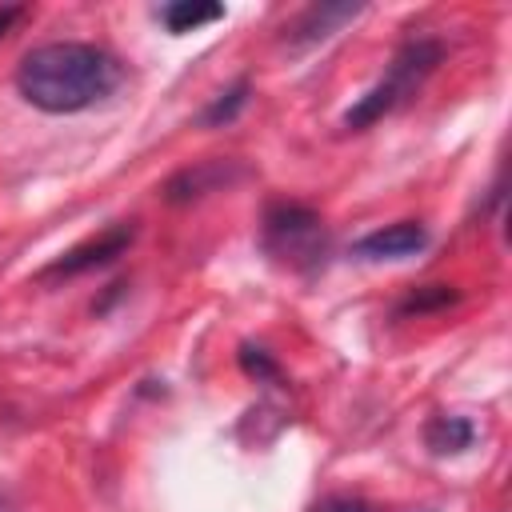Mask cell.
Masks as SVG:
<instances>
[{
    "label": "cell",
    "instance_id": "obj_1",
    "mask_svg": "<svg viewBox=\"0 0 512 512\" xmlns=\"http://www.w3.org/2000/svg\"><path fill=\"white\" fill-rule=\"evenodd\" d=\"M124 80V68L112 52L96 44H76V40H56L24 52L16 64V88L20 96L52 116L64 112H84L100 100H108Z\"/></svg>",
    "mask_w": 512,
    "mask_h": 512
},
{
    "label": "cell",
    "instance_id": "obj_2",
    "mask_svg": "<svg viewBox=\"0 0 512 512\" xmlns=\"http://www.w3.org/2000/svg\"><path fill=\"white\" fill-rule=\"evenodd\" d=\"M440 56H444V48H440L436 40H408V44L392 56L384 80L372 84V88L344 112V128H348V132H360V128H368V124H376L380 116H388L392 108H400V104H404L408 96H416V88L436 72Z\"/></svg>",
    "mask_w": 512,
    "mask_h": 512
},
{
    "label": "cell",
    "instance_id": "obj_3",
    "mask_svg": "<svg viewBox=\"0 0 512 512\" xmlns=\"http://www.w3.org/2000/svg\"><path fill=\"white\" fill-rule=\"evenodd\" d=\"M264 248L292 268H312L324 256V220L304 204H272L264 216Z\"/></svg>",
    "mask_w": 512,
    "mask_h": 512
},
{
    "label": "cell",
    "instance_id": "obj_4",
    "mask_svg": "<svg viewBox=\"0 0 512 512\" xmlns=\"http://www.w3.org/2000/svg\"><path fill=\"white\" fill-rule=\"evenodd\" d=\"M128 244H132V228H128V224H112L108 232H100V236L76 244L72 252H64L60 260H52L40 276H44V280H56V276H80V272H88V268H100V264L116 260Z\"/></svg>",
    "mask_w": 512,
    "mask_h": 512
},
{
    "label": "cell",
    "instance_id": "obj_5",
    "mask_svg": "<svg viewBox=\"0 0 512 512\" xmlns=\"http://www.w3.org/2000/svg\"><path fill=\"white\" fill-rule=\"evenodd\" d=\"M428 244V228L416 224V220H400V224H388V228H376L368 236H360L352 244L356 256L364 260H400V256H412Z\"/></svg>",
    "mask_w": 512,
    "mask_h": 512
},
{
    "label": "cell",
    "instance_id": "obj_6",
    "mask_svg": "<svg viewBox=\"0 0 512 512\" xmlns=\"http://www.w3.org/2000/svg\"><path fill=\"white\" fill-rule=\"evenodd\" d=\"M240 176H244V172H240V168H232L228 160H208V164H196V168L176 172V176L168 180L164 196H168L172 204H184V200H196V196H204V192L228 188V184H232V180H240Z\"/></svg>",
    "mask_w": 512,
    "mask_h": 512
},
{
    "label": "cell",
    "instance_id": "obj_7",
    "mask_svg": "<svg viewBox=\"0 0 512 512\" xmlns=\"http://www.w3.org/2000/svg\"><path fill=\"white\" fill-rule=\"evenodd\" d=\"M352 16H360V4H312L296 28H292V44H316V40H328L340 24H348Z\"/></svg>",
    "mask_w": 512,
    "mask_h": 512
},
{
    "label": "cell",
    "instance_id": "obj_8",
    "mask_svg": "<svg viewBox=\"0 0 512 512\" xmlns=\"http://www.w3.org/2000/svg\"><path fill=\"white\" fill-rule=\"evenodd\" d=\"M220 16H224V8L220 4H204V0H176V4L160 8V20L168 24V32H196L200 24H212Z\"/></svg>",
    "mask_w": 512,
    "mask_h": 512
},
{
    "label": "cell",
    "instance_id": "obj_9",
    "mask_svg": "<svg viewBox=\"0 0 512 512\" xmlns=\"http://www.w3.org/2000/svg\"><path fill=\"white\" fill-rule=\"evenodd\" d=\"M472 436H476V428H472L464 416H436V420L424 428L428 448L440 452V456H444V452H460V448H468Z\"/></svg>",
    "mask_w": 512,
    "mask_h": 512
},
{
    "label": "cell",
    "instance_id": "obj_10",
    "mask_svg": "<svg viewBox=\"0 0 512 512\" xmlns=\"http://www.w3.org/2000/svg\"><path fill=\"white\" fill-rule=\"evenodd\" d=\"M244 104H248V80H236L228 92H220V96H216V100L204 108V116H200V120H204L208 128L232 124V120H236V112H240Z\"/></svg>",
    "mask_w": 512,
    "mask_h": 512
},
{
    "label": "cell",
    "instance_id": "obj_11",
    "mask_svg": "<svg viewBox=\"0 0 512 512\" xmlns=\"http://www.w3.org/2000/svg\"><path fill=\"white\" fill-rule=\"evenodd\" d=\"M456 300V292L448 288V284H428V288H416L412 296H404L400 300V312H432V308H444V304H452Z\"/></svg>",
    "mask_w": 512,
    "mask_h": 512
},
{
    "label": "cell",
    "instance_id": "obj_12",
    "mask_svg": "<svg viewBox=\"0 0 512 512\" xmlns=\"http://www.w3.org/2000/svg\"><path fill=\"white\" fill-rule=\"evenodd\" d=\"M240 368L248 372V376H256V380H272L280 368H276V360L264 352V348H252V344H244L240 348Z\"/></svg>",
    "mask_w": 512,
    "mask_h": 512
},
{
    "label": "cell",
    "instance_id": "obj_13",
    "mask_svg": "<svg viewBox=\"0 0 512 512\" xmlns=\"http://www.w3.org/2000/svg\"><path fill=\"white\" fill-rule=\"evenodd\" d=\"M20 16H24V8H20V4H4V8H0V40H4V32H8Z\"/></svg>",
    "mask_w": 512,
    "mask_h": 512
},
{
    "label": "cell",
    "instance_id": "obj_14",
    "mask_svg": "<svg viewBox=\"0 0 512 512\" xmlns=\"http://www.w3.org/2000/svg\"><path fill=\"white\" fill-rule=\"evenodd\" d=\"M324 512H368V508H360V504H328Z\"/></svg>",
    "mask_w": 512,
    "mask_h": 512
}]
</instances>
